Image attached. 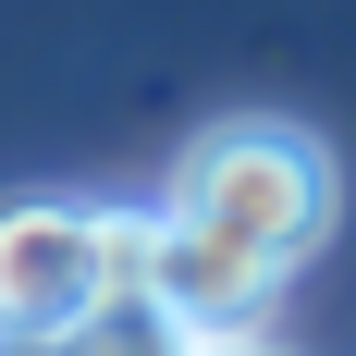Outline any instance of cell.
<instances>
[{
	"label": "cell",
	"mask_w": 356,
	"mask_h": 356,
	"mask_svg": "<svg viewBox=\"0 0 356 356\" xmlns=\"http://www.w3.org/2000/svg\"><path fill=\"white\" fill-rule=\"evenodd\" d=\"M332 209H344L332 147L307 136V123H270V111H234V123H209V136H184L172 184H160V221L258 258L270 283H283L295 258L332 246Z\"/></svg>",
	"instance_id": "obj_1"
},
{
	"label": "cell",
	"mask_w": 356,
	"mask_h": 356,
	"mask_svg": "<svg viewBox=\"0 0 356 356\" xmlns=\"http://www.w3.org/2000/svg\"><path fill=\"white\" fill-rule=\"evenodd\" d=\"M147 270V209H86V197H13L0 209V356L13 344H62L136 295Z\"/></svg>",
	"instance_id": "obj_2"
},
{
	"label": "cell",
	"mask_w": 356,
	"mask_h": 356,
	"mask_svg": "<svg viewBox=\"0 0 356 356\" xmlns=\"http://www.w3.org/2000/svg\"><path fill=\"white\" fill-rule=\"evenodd\" d=\"M136 295L184 332V344H258V320H270L283 283H270L258 258H234V246H209V234H184V221L147 209V270H136Z\"/></svg>",
	"instance_id": "obj_3"
},
{
	"label": "cell",
	"mask_w": 356,
	"mask_h": 356,
	"mask_svg": "<svg viewBox=\"0 0 356 356\" xmlns=\"http://www.w3.org/2000/svg\"><path fill=\"white\" fill-rule=\"evenodd\" d=\"M49 356H184V332L160 320L147 295H111L99 320H86V332H62V344H49Z\"/></svg>",
	"instance_id": "obj_4"
},
{
	"label": "cell",
	"mask_w": 356,
	"mask_h": 356,
	"mask_svg": "<svg viewBox=\"0 0 356 356\" xmlns=\"http://www.w3.org/2000/svg\"><path fill=\"white\" fill-rule=\"evenodd\" d=\"M184 356H283V344H184Z\"/></svg>",
	"instance_id": "obj_5"
}]
</instances>
